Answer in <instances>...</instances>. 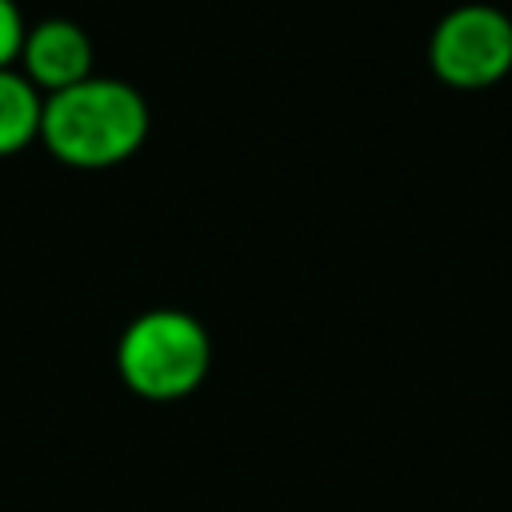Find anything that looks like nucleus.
<instances>
[{
  "instance_id": "obj_1",
  "label": "nucleus",
  "mask_w": 512,
  "mask_h": 512,
  "mask_svg": "<svg viewBox=\"0 0 512 512\" xmlns=\"http://www.w3.org/2000/svg\"><path fill=\"white\" fill-rule=\"evenodd\" d=\"M148 124V104L128 80L88 76L44 96L40 144L68 168H112L140 152Z\"/></svg>"
},
{
  "instance_id": "obj_2",
  "label": "nucleus",
  "mask_w": 512,
  "mask_h": 512,
  "mask_svg": "<svg viewBox=\"0 0 512 512\" xmlns=\"http://www.w3.org/2000/svg\"><path fill=\"white\" fill-rule=\"evenodd\" d=\"M212 368L208 328L184 308H148L116 340V376L140 400L168 404L192 396Z\"/></svg>"
},
{
  "instance_id": "obj_3",
  "label": "nucleus",
  "mask_w": 512,
  "mask_h": 512,
  "mask_svg": "<svg viewBox=\"0 0 512 512\" xmlns=\"http://www.w3.org/2000/svg\"><path fill=\"white\" fill-rule=\"evenodd\" d=\"M428 64L440 84L480 92L512 72V20L492 4H460L440 16L428 40Z\"/></svg>"
},
{
  "instance_id": "obj_4",
  "label": "nucleus",
  "mask_w": 512,
  "mask_h": 512,
  "mask_svg": "<svg viewBox=\"0 0 512 512\" xmlns=\"http://www.w3.org/2000/svg\"><path fill=\"white\" fill-rule=\"evenodd\" d=\"M16 64L40 96H52V92H64V88L96 76V48H92V36L76 20L48 16L28 28Z\"/></svg>"
},
{
  "instance_id": "obj_5",
  "label": "nucleus",
  "mask_w": 512,
  "mask_h": 512,
  "mask_svg": "<svg viewBox=\"0 0 512 512\" xmlns=\"http://www.w3.org/2000/svg\"><path fill=\"white\" fill-rule=\"evenodd\" d=\"M40 116L44 96L32 88V80L16 68H0V160L40 140Z\"/></svg>"
},
{
  "instance_id": "obj_6",
  "label": "nucleus",
  "mask_w": 512,
  "mask_h": 512,
  "mask_svg": "<svg viewBox=\"0 0 512 512\" xmlns=\"http://www.w3.org/2000/svg\"><path fill=\"white\" fill-rule=\"evenodd\" d=\"M24 36H28V24H24L20 4L16 0H0V68H12L20 60Z\"/></svg>"
}]
</instances>
